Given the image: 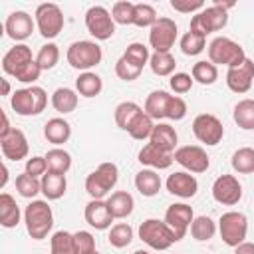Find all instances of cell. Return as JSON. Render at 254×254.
<instances>
[{
    "mask_svg": "<svg viewBox=\"0 0 254 254\" xmlns=\"http://www.w3.org/2000/svg\"><path fill=\"white\" fill-rule=\"evenodd\" d=\"M24 222L30 238L34 240H44L54 226V212L48 200H32L24 208Z\"/></svg>",
    "mask_w": 254,
    "mask_h": 254,
    "instance_id": "1",
    "label": "cell"
},
{
    "mask_svg": "<svg viewBox=\"0 0 254 254\" xmlns=\"http://www.w3.org/2000/svg\"><path fill=\"white\" fill-rule=\"evenodd\" d=\"M10 105H12L16 115H22V117L40 115L48 105V93L40 85H30V87H24V89H16L12 93Z\"/></svg>",
    "mask_w": 254,
    "mask_h": 254,
    "instance_id": "2",
    "label": "cell"
},
{
    "mask_svg": "<svg viewBox=\"0 0 254 254\" xmlns=\"http://www.w3.org/2000/svg\"><path fill=\"white\" fill-rule=\"evenodd\" d=\"M208 62H212L214 65H228V67H236L246 60L244 48L226 38V36H218L208 44Z\"/></svg>",
    "mask_w": 254,
    "mask_h": 254,
    "instance_id": "3",
    "label": "cell"
},
{
    "mask_svg": "<svg viewBox=\"0 0 254 254\" xmlns=\"http://www.w3.org/2000/svg\"><path fill=\"white\" fill-rule=\"evenodd\" d=\"M117 179H119L117 165L115 163H101L93 173H89L85 177V190L91 198L101 200L117 185Z\"/></svg>",
    "mask_w": 254,
    "mask_h": 254,
    "instance_id": "4",
    "label": "cell"
},
{
    "mask_svg": "<svg viewBox=\"0 0 254 254\" xmlns=\"http://www.w3.org/2000/svg\"><path fill=\"white\" fill-rule=\"evenodd\" d=\"M139 238L153 250H167L175 242H179L171 226L165 220H157V218H147L141 222Z\"/></svg>",
    "mask_w": 254,
    "mask_h": 254,
    "instance_id": "5",
    "label": "cell"
},
{
    "mask_svg": "<svg viewBox=\"0 0 254 254\" xmlns=\"http://www.w3.org/2000/svg\"><path fill=\"white\" fill-rule=\"evenodd\" d=\"M67 64L73 67V69H79L81 73L83 71H89L91 67H95L101 58H103V52L99 48L97 42H91V40H79V42H73L69 48H67Z\"/></svg>",
    "mask_w": 254,
    "mask_h": 254,
    "instance_id": "6",
    "label": "cell"
},
{
    "mask_svg": "<svg viewBox=\"0 0 254 254\" xmlns=\"http://www.w3.org/2000/svg\"><path fill=\"white\" fill-rule=\"evenodd\" d=\"M218 232L226 246L236 248L238 244L246 242L248 234V218L238 210H228L218 218Z\"/></svg>",
    "mask_w": 254,
    "mask_h": 254,
    "instance_id": "7",
    "label": "cell"
},
{
    "mask_svg": "<svg viewBox=\"0 0 254 254\" xmlns=\"http://www.w3.org/2000/svg\"><path fill=\"white\" fill-rule=\"evenodd\" d=\"M34 20H36V28L38 32L46 38V40H54L56 36H60V32L64 30V12L58 4L54 2H44L36 8L34 12Z\"/></svg>",
    "mask_w": 254,
    "mask_h": 254,
    "instance_id": "8",
    "label": "cell"
},
{
    "mask_svg": "<svg viewBox=\"0 0 254 254\" xmlns=\"http://www.w3.org/2000/svg\"><path fill=\"white\" fill-rule=\"evenodd\" d=\"M228 24V14L226 10L218 8V6H204L200 12H196L192 18H190V28L189 32H194L198 36H208L212 32H218L222 30L224 26Z\"/></svg>",
    "mask_w": 254,
    "mask_h": 254,
    "instance_id": "9",
    "label": "cell"
},
{
    "mask_svg": "<svg viewBox=\"0 0 254 254\" xmlns=\"http://www.w3.org/2000/svg\"><path fill=\"white\" fill-rule=\"evenodd\" d=\"M85 28L99 42L109 40L115 34V22L111 18V12L107 8H103V6L87 8V12H85Z\"/></svg>",
    "mask_w": 254,
    "mask_h": 254,
    "instance_id": "10",
    "label": "cell"
},
{
    "mask_svg": "<svg viewBox=\"0 0 254 254\" xmlns=\"http://www.w3.org/2000/svg\"><path fill=\"white\" fill-rule=\"evenodd\" d=\"M192 133L194 137L204 145H218L224 137V125L222 121L212 113H200L192 121Z\"/></svg>",
    "mask_w": 254,
    "mask_h": 254,
    "instance_id": "11",
    "label": "cell"
},
{
    "mask_svg": "<svg viewBox=\"0 0 254 254\" xmlns=\"http://www.w3.org/2000/svg\"><path fill=\"white\" fill-rule=\"evenodd\" d=\"M177 42V24L175 20L161 16L151 28H149V46L153 52H171V48Z\"/></svg>",
    "mask_w": 254,
    "mask_h": 254,
    "instance_id": "12",
    "label": "cell"
},
{
    "mask_svg": "<svg viewBox=\"0 0 254 254\" xmlns=\"http://www.w3.org/2000/svg\"><path fill=\"white\" fill-rule=\"evenodd\" d=\"M175 163H179L189 173H204L210 167V157L198 145H183L173 153Z\"/></svg>",
    "mask_w": 254,
    "mask_h": 254,
    "instance_id": "13",
    "label": "cell"
},
{
    "mask_svg": "<svg viewBox=\"0 0 254 254\" xmlns=\"http://www.w3.org/2000/svg\"><path fill=\"white\" fill-rule=\"evenodd\" d=\"M212 198L224 206H234L242 198V185L234 175H220L212 183Z\"/></svg>",
    "mask_w": 254,
    "mask_h": 254,
    "instance_id": "14",
    "label": "cell"
},
{
    "mask_svg": "<svg viewBox=\"0 0 254 254\" xmlns=\"http://www.w3.org/2000/svg\"><path fill=\"white\" fill-rule=\"evenodd\" d=\"M192 220H194L192 206H189L185 202H175L165 212V222L171 226V230L175 232L177 240H183L185 238V234L189 232Z\"/></svg>",
    "mask_w": 254,
    "mask_h": 254,
    "instance_id": "15",
    "label": "cell"
},
{
    "mask_svg": "<svg viewBox=\"0 0 254 254\" xmlns=\"http://www.w3.org/2000/svg\"><path fill=\"white\" fill-rule=\"evenodd\" d=\"M36 28V20L24 12V10H16V12H10L6 22H4V30L8 34V38H12L14 42H24L32 36Z\"/></svg>",
    "mask_w": 254,
    "mask_h": 254,
    "instance_id": "16",
    "label": "cell"
},
{
    "mask_svg": "<svg viewBox=\"0 0 254 254\" xmlns=\"http://www.w3.org/2000/svg\"><path fill=\"white\" fill-rule=\"evenodd\" d=\"M252 81H254V62L250 58H246L236 67H228V71H226V85L234 93L250 91Z\"/></svg>",
    "mask_w": 254,
    "mask_h": 254,
    "instance_id": "17",
    "label": "cell"
},
{
    "mask_svg": "<svg viewBox=\"0 0 254 254\" xmlns=\"http://www.w3.org/2000/svg\"><path fill=\"white\" fill-rule=\"evenodd\" d=\"M0 149H2L4 159H8V161H22L30 153V145H28L24 131H20L16 127L8 135L0 137Z\"/></svg>",
    "mask_w": 254,
    "mask_h": 254,
    "instance_id": "18",
    "label": "cell"
},
{
    "mask_svg": "<svg viewBox=\"0 0 254 254\" xmlns=\"http://www.w3.org/2000/svg\"><path fill=\"white\" fill-rule=\"evenodd\" d=\"M167 190L179 198H192L198 190V181L189 171H175L167 179Z\"/></svg>",
    "mask_w": 254,
    "mask_h": 254,
    "instance_id": "19",
    "label": "cell"
},
{
    "mask_svg": "<svg viewBox=\"0 0 254 254\" xmlns=\"http://www.w3.org/2000/svg\"><path fill=\"white\" fill-rule=\"evenodd\" d=\"M83 216H85V222L95 230H107V228H111V222L115 220L109 206H107V200H103V198L101 200L91 198L85 204Z\"/></svg>",
    "mask_w": 254,
    "mask_h": 254,
    "instance_id": "20",
    "label": "cell"
},
{
    "mask_svg": "<svg viewBox=\"0 0 254 254\" xmlns=\"http://www.w3.org/2000/svg\"><path fill=\"white\" fill-rule=\"evenodd\" d=\"M32 60H36V58H32L30 46H26V44H16V46H12V48L4 54V58H2V69H4V73H8V75L14 77L16 71L22 69L26 64H30Z\"/></svg>",
    "mask_w": 254,
    "mask_h": 254,
    "instance_id": "21",
    "label": "cell"
},
{
    "mask_svg": "<svg viewBox=\"0 0 254 254\" xmlns=\"http://www.w3.org/2000/svg\"><path fill=\"white\" fill-rule=\"evenodd\" d=\"M137 159H139L141 165H145L147 169H155V171L169 169L175 163L173 153H167V151H163V149H159V147H155L151 143L143 145V149L139 151Z\"/></svg>",
    "mask_w": 254,
    "mask_h": 254,
    "instance_id": "22",
    "label": "cell"
},
{
    "mask_svg": "<svg viewBox=\"0 0 254 254\" xmlns=\"http://www.w3.org/2000/svg\"><path fill=\"white\" fill-rule=\"evenodd\" d=\"M177 141H179V135L175 131L173 125L169 123H157L153 127V133L149 137V143L167 151V153H175L177 151Z\"/></svg>",
    "mask_w": 254,
    "mask_h": 254,
    "instance_id": "23",
    "label": "cell"
},
{
    "mask_svg": "<svg viewBox=\"0 0 254 254\" xmlns=\"http://www.w3.org/2000/svg\"><path fill=\"white\" fill-rule=\"evenodd\" d=\"M44 137L48 139V143L60 147L71 137V125L64 117H52L44 125Z\"/></svg>",
    "mask_w": 254,
    "mask_h": 254,
    "instance_id": "24",
    "label": "cell"
},
{
    "mask_svg": "<svg viewBox=\"0 0 254 254\" xmlns=\"http://www.w3.org/2000/svg\"><path fill=\"white\" fill-rule=\"evenodd\" d=\"M169 99H171V93L165 91V89H155L147 95L145 99V113L151 117V119H167V105H169Z\"/></svg>",
    "mask_w": 254,
    "mask_h": 254,
    "instance_id": "25",
    "label": "cell"
},
{
    "mask_svg": "<svg viewBox=\"0 0 254 254\" xmlns=\"http://www.w3.org/2000/svg\"><path fill=\"white\" fill-rule=\"evenodd\" d=\"M40 181H42V194L48 200H58V198H62L65 194V189H67L65 175L48 171Z\"/></svg>",
    "mask_w": 254,
    "mask_h": 254,
    "instance_id": "26",
    "label": "cell"
},
{
    "mask_svg": "<svg viewBox=\"0 0 254 254\" xmlns=\"http://www.w3.org/2000/svg\"><path fill=\"white\" fill-rule=\"evenodd\" d=\"M79 103V97H77V91L71 89V87H58L54 93H52V107L62 113V115H67L71 111H75Z\"/></svg>",
    "mask_w": 254,
    "mask_h": 254,
    "instance_id": "27",
    "label": "cell"
},
{
    "mask_svg": "<svg viewBox=\"0 0 254 254\" xmlns=\"http://www.w3.org/2000/svg\"><path fill=\"white\" fill-rule=\"evenodd\" d=\"M161 177L155 169H141L135 175V189L143 196H155L161 190Z\"/></svg>",
    "mask_w": 254,
    "mask_h": 254,
    "instance_id": "28",
    "label": "cell"
},
{
    "mask_svg": "<svg viewBox=\"0 0 254 254\" xmlns=\"http://www.w3.org/2000/svg\"><path fill=\"white\" fill-rule=\"evenodd\" d=\"M20 216H22V212H20L16 198L8 192H2L0 194V224L4 228H14V226H18Z\"/></svg>",
    "mask_w": 254,
    "mask_h": 254,
    "instance_id": "29",
    "label": "cell"
},
{
    "mask_svg": "<svg viewBox=\"0 0 254 254\" xmlns=\"http://www.w3.org/2000/svg\"><path fill=\"white\" fill-rule=\"evenodd\" d=\"M107 206H109L113 218H127L133 212L135 200H133V196L127 190H115L107 198Z\"/></svg>",
    "mask_w": 254,
    "mask_h": 254,
    "instance_id": "30",
    "label": "cell"
},
{
    "mask_svg": "<svg viewBox=\"0 0 254 254\" xmlns=\"http://www.w3.org/2000/svg\"><path fill=\"white\" fill-rule=\"evenodd\" d=\"M232 119H234V123H236L240 129H244V131H254V99H250V97L240 99V101L234 105Z\"/></svg>",
    "mask_w": 254,
    "mask_h": 254,
    "instance_id": "31",
    "label": "cell"
},
{
    "mask_svg": "<svg viewBox=\"0 0 254 254\" xmlns=\"http://www.w3.org/2000/svg\"><path fill=\"white\" fill-rule=\"evenodd\" d=\"M101 89H103V81L93 71H83L75 79V91L83 97H95L101 93Z\"/></svg>",
    "mask_w": 254,
    "mask_h": 254,
    "instance_id": "32",
    "label": "cell"
},
{
    "mask_svg": "<svg viewBox=\"0 0 254 254\" xmlns=\"http://www.w3.org/2000/svg\"><path fill=\"white\" fill-rule=\"evenodd\" d=\"M149 67L155 75H161V77L173 75L177 67V60L173 58L171 52H153L149 60Z\"/></svg>",
    "mask_w": 254,
    "mask_h": 254,
    "instance_id": "33",
    "label": "cell"
},
{
    "mask_svg": "<svg viewBox=\"0 0 254 254\" xmlns=\"http://www.w3.org/2000/svg\"><path fill=\"white\" fill-rule=\"evenodd\" d=\"M44 157H46V161H48V171L65 175V173L69 171V167H71V155H69L65 149H62V147L50 149Z\"/></svg>",
    "mask_w": 254,
    "mask_h": 254,
    "instance_id": "34",
    "label": "cell"
},
{
    "mask_svg": "<svg viewBox=\"0 0 254 254\" xmlns=\"http://www.w3.org/2000/svg\"><path fill=\"white\" fill-rule=\"evenodd\" d=\"M190 75L196 83L200 85H212L216 79H218V67L212 64V62H206V60H200L192 65L190 69Z\"/></svg>",
    "mask_w": 254,
    "mask_h": 254,
    "instance_id": "35",
    "label": "cell"
},
{
    "mask_svg": "<svg viewBox=\"0 0 254 254\" xmlns=\"http://www.w3.org/2000/svg\"><path fill=\"white\" fill-rule=\"evenodd\" d=\"M141 111H143V107L137 105L135 101H121V103L115 107V113H113L117 127L123 129V131H127V127L131 125V121H133Z\"/></svg>",
    "mask_w": 254,
    "mask_h": 254,
    "instance_id": "36",
    "label": "cell"
},
{
    "mask_svg": "<svg viewBox=\"0 0 254 254\" xmlns=\"http://www.w3.org/2000/svg\"><path fill=\"white\" fill-rule=\"evenodd\" d=\"M216 232V224L210 216H194L192 224H190V236L196 242H208Z\"/></svg>",
    "mask_w": 254,
    "mask_h": 254,
    "instance_id": "37",
    "label": "cell"
},
{
    "mask_svg": "<svg viewBox=\"0 0 254 254\" xmlns=\"http://www.w3.org/2000/svg\"><path fill=\"white\" fill-rule=\"evenodd\" d=\"M230 165L236 173L240 175H250L254 173V149L252 147H240L232 153Z\"/></svg>",
    "mask_w": 254,
    "mask_h": 254,
    "instance_id": "38",
    "label": "cell"
},
{
    "mask_svg": "<svg viewBox=\"0 0 254 254\" xmlns=\"http://www.w3.org/2000/svg\"><path fill=\"white\" fill-rule=\"evenodd\" d=\"M153 127H155L153 119H151V117L145 113V109H143V111L131 121V125L127 127V133H129L133 139H137V141H145V139L151 137Z\"/></svg>",
    "mask_w": 254,
    "mask_h": 254,
    "instance_id": "39",
    "label": "cell"
},
{
    "mask_svg": "<svg viewBox=\"0 0 254 254\" xmlns=\"http://www.w3.org/2000/svg\"><path fill=\"white\" fill-rule=\"evenodd\" d=\"M50 250H52V254H77L73 234L67 232V230L54 232L52 238H50Z\"/></svg>",
    "mask_w": 254,
    "mask_h": 254,
    "instance_id": "40",
    "label": "cell"
},
{
    "mask_svg": "<svg viewBox=\"0 0 254 254\" xmlns=\"http://www.w3.org/2000/svg\"><path fill=\"white\" fill-rule=\"evenodd\" d=\"M109 244L113 248H125L131 244L133 240V228L127 222H117L109 228V236H107Z\"/></svg>",
    "mask_w": 254,
    "mask_h": 254,
    "instance_id": "41",
    "label": "cell"
},
{
    "mask_svg": "<svg viewBox=\"0 0 254 254\" xmlns=\"http://www.w3.org/2000/svg\"><path fill=\"white\" fill-rule=\"evenodd\" d=\"M123 58H125L127 62H131L133 65H137V67L143 69V67L149 64V60H151V52H149V48H147L145 44L133 42V44H129V46L125 48Z\"/></svg>",
    "mask_w": 254,
    "mask_h": 254,
    "instance_id": "42",
    "label": "cell"
},
{
    "mask_svg": "<svg viewBox=\"0 0 254 254\" xmlns=\"http://www.w3.org/2000/svg\"><path fill=\"white\" fill-rule=\"evenodd\" d=\"M16 190L24 198H34L38 192H42V181L28 173H20L16 177Z\"/></svg>",
    "mask_w": 254,
    "mask_h": 254,
    "instance_id": "43",
    "label": "cell"
},
{
    "mask_svg": "<svg viewBox=\"0 0 254 254\" xmlns=\"http://www.w3.org/2000/svg\"><path fill=\"white\" fill-rule=\"evenodd\" d=\"M157 20H159L157 10L151 4H145V2L135 4V10H133V26H137V28H151Z\"/></svg>",
    "mask_w": 254,
    "mask_h": 254,
    "instance_id": "44",
    "label": "cell"
},
{
    "mask_svg": "<svg viewBox=\"0 0 254 254\" xmlns=\"http://www.w3.org/2000/svg\"><path fill=\"white\" fill-rule=\"evenodd\" d=\"M36 62H38V65L42 67V71L56 67V64L60 62V48H58V44H54V42L44 44V46L40 48L38 56H36Z\"/></svg>",
    "mask_w": 254,
    "mask_h": 254,
    "instance_id": "45",
    "label": "cell"
},
{
    "mask_svg": "<svg viewBox=\"0 0 254 254\" xmlns=\"http://www.w3.org/2000/svg\"><path fill=\"white\" fill-rule=\"evenodd\" d=\"M179 46H181V52L185 56H198L204 50V46H206V38L204 36H198L194 32H187L181 38Z\"/></svg>",
    "mask_w": 254,
    "mask_h": 254,
    "instance_id": "46",
    "label": "cell"
},
{
    "mask_svg": "<svg viewBox=\"0 0 254 254\" xmlns=\"http://www.w3.org/2000/svg\"><path fill=\"white\" fill-rule=\"evenodd\" d=\"M133 10H135V4H133V2L119 0V2H115L113 8H111V18H113L115 24L129 26V24H133Z\"/></svg>",
    "mask_w": 254,
    "mask_h": 254,
    "instance_id": "47",
    "label": "cell"
},
{
    "mask_svg": "<svg viewBox=\"0 0 254 254\" xmlns=\"http://www.w3.org/2000/svg\"><path fill=\"white\" fill-rule=\"evenodd\" d=\"M141 67H137V65H133L131 62H127L123 56L115 62V73H117V77L119 79H123V81H135L139 75H141Z\"/></svg>",
    "mask_w": 254,
    "mask_h": 254,
    "instance_id": "48",
    "label": "cell"
},
{
    "mask_svg": "<svg viewBox=\"0 0 254 254\" xmlns=\"http://www.w3.org/2000/svg\"><path fill=\"white\" fill-rule=\"evenodd\" d=\"M73 242H75V252L77 254H93L95 252V238L87 230L73 232Z\"/></svg>",
    "mask_w": 254,
    "mask_h": 254,
    "instance_id": "49",
    "label": "cell"
},
{
    "mask_svg": "<svg viewBox=\"0 0 254 254\" xmlns=\"http://www.w3.org/2000/svg\"><path fill=\"white\" fill-rule=\"evenodd\" d=\"M192 83H194L192 75L190 73H185V71H177L169 79V85H171V89L175 93H189L190 87H192Z\"/></svg>",
    "mask_w": 254,
    "mask_h": 254,
    "instance_id": "50",
    "label": "cell"
},
{
    "mask_svg": "<svg viewBox=\"0 0 254 254\" xmlns=\"http://www.w3.org/2000/svg\"><path fill=\"white\" fill-rule=\"evenodd\" d=\"M189 107H187V101L179 95H171L169 99V105H167V119H173V121H181L185 119Z\"/></svg>",
    "mask_w": 254,
    "mask_h": 254,
    "instance_id": "51",
    "label": "cell"
},
{
    "mask_svg": "<svg viewBox=\"0 0 254 254\" xmlns=\"http://www.w3.org/2000/svg\"><path fill=\"white\" fill-rule=\"evenodd\" d=\"M40 73H42V67L38 65L36 60H32V62L26 64L22 69H18L14 77H16L18 81H22V83H34L36 79H40Z\"/></svg>",
    "mask_w": 254,
    "mask_h": 254,
    "instance_id": "52",
    "label": "cell"
},
{
    "mask_svg": "<svg viewBox=\"0 0 254 254\" xmlns=\"http://www.w3.org/2000/svg\"><path fill=\"white\" fill-rule=\"evenodd\" d=\"M24 173H28V175H32L36 179H42L48 173L46 157H30V159H26V171Z\"/></svg>",
    "mask_w": 254,
    "mask_h": 254,
    "instance_id": "53",
    "label": "cell"
},
{
    "mask_svg": "<svg viewBox=\"0 0 254 254\" xmlns=\"http://www.w3.org/2000/svg\"><path fill=\"white\" fill-rule=\"evenodd\" d=\"M171 8L181 14H192V12H200L204 8V2L202 0H171Z\"/></svg>",
    "mask_w": 254,
    "mask_h": 254,
    "instance_id": "54",
    "label": "cell"
},
{
    "mask_svg": "<svg viewBox=\"0 0 254 254\" xmlns=\"http://www.w3.org/2000/svg\"><path fill=\"white\" fill-rule=\"evenodd\" d=\"M234 254H254V242H242L234 248Z\"/></svg>",
    "mask_w": 254,
    "mask_h": 254,
    "instance_id": "55",
    "label": "cell"
},
{
    "mask_svg": "<svg viewBox=\"0 0 254 254\" xmlns=\"http://www.w3.org/2000/svg\"><path fill=\"white\" fill-rule=\"evenodd\" d=\"M14 127H10V121H8V115L2 111V127H0V137H4V135H8L10 131H12Z\"/></svg>",
    "mask_w": 254,
    "mask_h": 254,
    "instance_id": "56",
    "label": "cell"
},
{
    "mask_svg": "<svg viewBox=\"0 0 254 254\" xmlns=\"http://www.w3.org/2000/svg\"><path fill=\"white\" fill-rule=\"evenodd\" d=\"M6 183H8V167H6V165H2V181H0V187L4 189V187H6Z\"/></svg>",
    "mask_w": 254,
    "mask_h": 254,
    "instance_id": "57",
    "label": "cell"
},
{
    "mask_svg": "<svg viewBox=\"0 0 254 254\" xmlns=\"http://www.w3.org/2000/svg\"><path fill=\"white\" fill-rule=\"evenodd\" d=\"M0 81H2V95H8V93H10V83H8V79L2 77Z\"/></svg>",
    "mask_w": 254,
    "mask_h": 254,
    "instance_id": "58",
    "label": "cell"
},
{
    "mask_svg": "<svg viewBox=\"0 0 254 254\" xmlns=\"http://www.w3.org/2000/svg\"><path fill=\"white\" fill-rule=\"evenodd\" d=\"M133 254H151V252H147V250H135Z\"/></svg>",
    "mask_w": 254,
    "mask_h": 254,
    "instance_id": "59",
    "label": "cell"
},
{
    "mask_svg": "<svg viewBox=\"0 0 254 254\" xmlns=\"http://www.w3.org/2000/svg\"><path fill=\"white\" fill-rule=\"evenodd\" d=\"M93 254H99V252H97V250H95V252H93Z\"/></svg>",
    "mask_w": 254,
    "mask_h": 254,
    "instance_id": "60",
    "label": "cell"
}]
</instances>
